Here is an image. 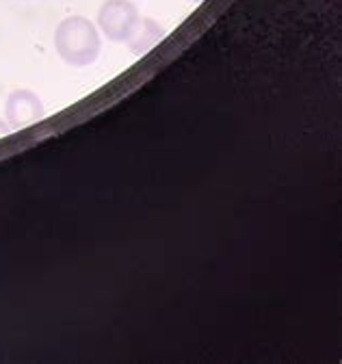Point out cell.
I'll return each mask as SVG.
<instances>
[{
  "instance_id": "obj_5",
  "label": "cell",
  "mask_w": 342,
  "mask_h": 364,
  "mask_svg": "<svg viewBox=\"0 0 342 364\" xmlns=\"http://www.w3.org/2000/svg\"><path fill=\"white\" fill-rule=\"evenodd\" d=\"M11 130V126L9 124H5L3 119H0V136H3V134H7Z\"/></svg>"
},
{
  "instance_id": "obj_3",
  "label": "cell",
  "mask_w": 342,
  "mask_h": 364,
  "mask_svg": "<svg viewBox=\"0 0 342 364\" xmlns=\"http://www.w3.org/2000/svg\"><path fill=\"white\" fill-rule=\"evenodd\" d=\"M5 115L13 130H22L44 117V102L28 89H16L5 102Z\"/></svg>"
},
{
  "instance_id": "obj_4",
  "label": "cell",
  "mask_w": 342,
  "mask_h": 364,
  "mask_svg": "<svg viewBox=\"0 0 342 364\" xmlns=\"http://www.w3.org/2000/svg\"><path fill=\"white\" fill-rule=\"evenodd\" d=\"M165 28L152 20V18H139V24L135 26L133 35L128 37L126 46H128V50H131L135 57H143L148 55L152 48H156V46L165 39Z\"/></svg>"
},
{
  "instance_id": "obj_2",
  "label": "cell",
  "mask_w": 342,
  "mask_h": 364,
  "mask_svg": "<svg viewBox=\"0 0 342 364\" xmlns=\"http://www.w3.org/2000/svg\"><path fill=\"white\" fill-rule=\"evenodd\" d=\"M139 18L141 14L131 0H106L98 11V24L102 33L115 43L128 41V37L139 24Z\"/></svg>"
},
{
  "instance_id": "obj_6",
  "label": "cell",
  "mask_w": 342,
  "mask_h": 364,
  "mask_svg": "<svg viewBox=\"0 0 342 364\" xmlns=\"http://www.w3.org/2000/svg\"><path fill=\"white\" fill-rule=\"evenodd\" d=\"M193 3H204V0H193Z\"/></svg>"
},
{
  "instance_id": "obj_1",
  "label": "cell",
  "mask_w": 342,
  "mask_h": 364,
  "mask_svg": "<svg viewBox=\"0 0 342 364\" xmlns=\"http://www.w3.org/2000/svg\"><path fill=\"white\" fill-rule=\"evenodd\" d=\"M55 48L67 65L87 68L96 63L102 41L94 22L82 16H70L55 31Z\"/></svg>"
}]
</instances>
